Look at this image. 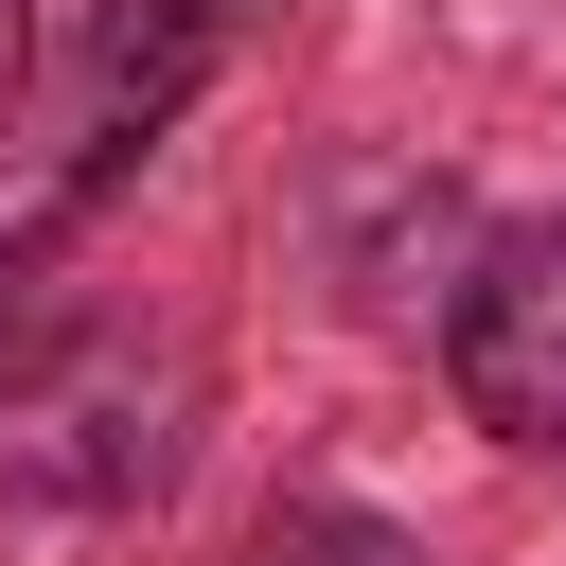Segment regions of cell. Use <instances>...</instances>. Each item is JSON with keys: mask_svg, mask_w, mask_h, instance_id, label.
I'll use <instances>...</instances> for the list:
<instances>
[{"mask_svg": "<svg viewBox=\"0 0 566 566\" xmlns=\"http://www.w3.org/2000/svg\"><path fill=\"white\" fill-rule=\"evenodd\" d=\"M442 371L495 442H566V212L548 230H495L460 318H442Z\"/></svg>", "mask_w": 566, "mask_h": 566, "instance_id": "6da1fadb", "label": "cell"}, {"mask_svg": "<svg viewBox=\"0 0 566 566\" xmlns=\"http://www.w3.org/2000/svg\"><path fill=\"white\" fill-rule=\"evenodd\" d=\"M265 566H424V548H407L389 513H283V531H265Z\"/></svg>", "mask_w": 566, "mask_h": 566, "instance_id": "7a4b0ae2", "label": "cell"}, {"mask_svg": "<svg viewBox=\"0 0 566 566\" xmlns=\"http://www.w3.org/2000/svg\"><path fill=\"white\" fill-rule=\"evenodd\" d=\"M0 53H18V0H0Z\"/></svg>", "mask_w": 566, "mask_h": 566, "instance_id": "3957f363", "label": "cell"}]
</instances>
